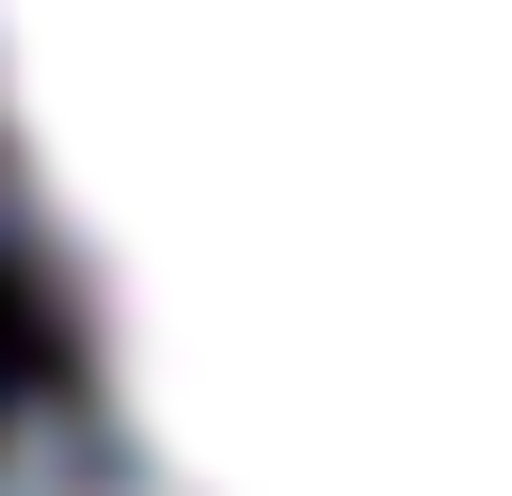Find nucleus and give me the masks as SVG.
Masks as SVG:
<instances>
[{"label": "nucleus", "mask_w": 512, "mask_h": 496, "mask_svg": "<svg viewBox=\"0 0 512 496\" xmlns=\"http://www.w3.org/2000/svg\"><path fill=\"white\" fill-rule=\"evenodd\" d=\"M0 496H192V480H176V464H144L112 416H80V400H64V416H16V432H0Z\"/></svg>", "instance_id": "f03ea898"}, {"label": "nucleus", "mask_w": 512, "mask_h": 496, "mask_svg": "<svg viewBox=\"0 0 512 496\" xmlns=\"http://www.w3.org/2000/svg\"><path fill=\"white\" fill-rule=\"evenodd\" d=\"M0 256L192 496H512V0H0Z\"/></svg>", "instance_id": "f257e3e1"}]
</instances>
